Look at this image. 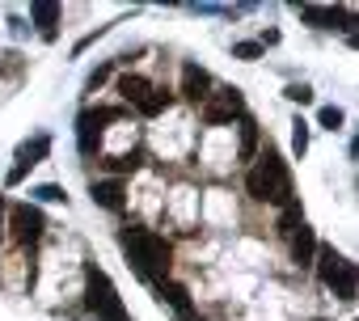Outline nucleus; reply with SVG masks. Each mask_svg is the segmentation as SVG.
Here are the masks:
<instances>
[{
  "label": "nucleus",
  "mask_w": 359,
  "mask_h": 321,
  "mask_svg": "<svg viewBox=\"0 0 359 321\" xmlns=\"http://www.w3.org/2000/svg\"><path fill=\"white\" fill-rule=\"evenodd\" d=\"M317 275H321V283L338 296V300H355V262L351 258H342L334 245H317Z\"/></svg>",
  "instance_id": "20e7f679"
},
{
  "label": "nucleus",
  "mask_w": 359,
  "mask_h": 321,
  "mask_svg": "<svg viewBox=\"0 0 359 321\" xmlns=\"http://www.w3.org/2000/svg\"><path fill=\"white\" fill-rule=\"evenodd\" d=\"M47 152H51V139H47V135H39L34 144H26V148L18 152V165L9 170V186H18V182L26 178V170H34V165H39V160H43Z\"/></svg>",
  "instance_id": "9b49d317"
},
{
  "label": "nucleus",
  "mask_w": 359,
  "mask_h": 321,
  "mask_svg": "<svg viewBox=\"0 0 359 321\" xmlns=\"http://www.w3.org/2000/svg\"><path fill=\"white\" fill-rule=\"evenodd\" d=\"M0 233H5V195H0Z\"/></svg>",
  "instance_id": "a878e982"
},
{
  "label": "nucleus",
  "mask_w": 359,
  "mask_h": 321,
  "mask_svg": "<svg viewBox=\"0 0 359 321\" xmlns=\"http://www.w3.org/2000/svg\"><path fill=\"white\" fill-rule=\"evenodd\" d=\"M317 233L309 228V224H300L296 233H292V262L296 266H313V258H317Z\"/></svg>",
  "instance_id": "f8f14e48"
},
{
  "label": "nucleus",
  "mask_w": 359,
  "mask_h": 321,
  "mask_svg": "<svg viewBox=\"0 0 359 321\" xmlns=\"http://www.w3.org/2000/svg\"><path fill=\"white\" fill-rule=\"evenodd\" d=\"M237 156L241 160H254L258 156V123L250 114H241V144H237Z\"/></svg>",
  "instance_id": "dca6fc26"
},
{
  "label": "nucleus",
  "mask_w": 359,
  "mask_h": 321,
  "mask_svg": "<svg viewBox=\"0 0 359 321\" xmlns=\"http://www.w3.org/2000/svg\"><path fill=\"white\" fill-rule=\"evenodd\" d=\"M140 165V156H110V170L114 174H127V170H135Z\"/></svg>",
  "instance_id": "4be33fe9"
},
{
  "label": "nucleus",
  "mask_w": 359,
  "mask_h": 321,
  "mask_svg": "<svg viewBox=\"0 0 359 321\" xmlns=\"http://www.w3.org/2000/svg\"><path fill=\"white\" fill-rule=\"evenodd\" d=\"M85 304H89V313H97L102 321H127V308H123V300H118V287L110 283V275L102 271V266H85Z\"/></svg>",
  "instance_id": "7ed1b4c3"
},
{
  "label": "nucleus",
  "mask_w": 359,
  "mask_h": 321,
  "mask_svg": "<svg viewBox=\"0 0 359 321\" xmlns=\"http://www.w3.org/2000/svg\"><path fill=\"white\" fill-rule=\"evenodd\" d=\"M118 245H123L127 262L135 266V275L144 283L156 287L161 279H169V271H173V245L161 233H152V228H118Z\"/></svg>",
  "instance_id": "f257e3e1"
},
{
  "label": "nucleus",
  "mask_w": 359,
  "mask_h": 321,
  "mask_svg": "<svg viewBox=\"0 0 359 321\" xmlns=\"http://www.w3.org/2000/svg\"><path fill=\"white\" fill-rule=\"evenodd\" d=\"M114 118H123V110L118 106H89V110H81L76 114V144H81V152L85 156H93L97 152V139H102V127L106 123H114Z\"/></svg>",
  "instance_id": "423d86ee"
},
{
  "label": "nucleus",
  "mask_w": 359,
  "mask_h": 321,
  "mask_svg": "<svg viewBox=\"0 0 359 321\" xmlns=\"http://www.w3.org/2000/svg\"><path fill=\"white\" fill-rule=\"evenodd\" d=\"M241 114H245L241 89H220V93H212V97L203 102V123H212V127L233 123V118H241Z\"/></svg>",
  "instance_id": "0eeeda50"
},
{
  "label": "nucleus",
  "mask_w": 359,
  "mask_h": 321,
  "mask_svg": "<svg viewBox=\"0 0 359 321\" xmlns=\"http://www.w3.org/2000/svg\"><path fill=\"white\" fill-rule=\"evenodd\" d=\"M9 228H13V241L22 250H34L47 233V216L34 207V203H13L9 207Z\"/></svg>",
  "instance_id": "39448f33"
},
{
  "label": "nucleus",
  "mask_w": 359,
  "mask_h": 321,
  "mask_svg": "<svg viewBox=\"0 0 359 321\" xmlns=\"http://www.w3.org/2000/svg\"><path fill=\"white\" fill-rule=\"evenodd\" d=\"M34 195H39V199H43V203H64V199H68V195H64V191H60V186H39V191H34Z\"/></svg>",
  "instance_id": "b1692460"
},
{
  "label": "nucleus",
  "mask_w": 359,
  "mask_h": 321,
  "mask_svg": "<svg viewBox=\"0 0 359 321\" xmlns=\"http://www.w3.org/2000/svg\"><path fill=\"white\" fill-rule=\"evenodd\" d=\"M245 191L258 203H275V207H287L292 203V170H287V160L275 148H266L258 156V165L245 174Z\"/></svg>",
  "instance_id": "f03ea898"
},
{
  "label": "nucleus",
  "mask_w": 359,
  "mask_h": 321,
  "mask_svg": "<svg viewBox=\"0 0 359 321\" xmlns=\"http://www.w3.org/2000/svg\"><path fill=\"white\" fill-rule=\"evenodd\" d=\"M300 22H304V26H317V30H342V26H351L355 18H351L346 9H325V5H304V9H300Z\"/></svg>",
  "instance_id": "1a4fd4ad"
},
{
  "label": "nucleus",
  "mask_w": 359,
  "mask_h": 321,
  "mask_svg": "<svg viewBox=\"0 0 359 321\" xmlns=\"http://www.w3.org/2000/svg\"><path fill=\"white\" fill-rule=\"evenodd\" d=\"M118 93H123V102L140 106V102L152 93V81H144V76H135V72H123V76H118Z\"/></svg>",
  "instance_id": "2eb2a0df"
},
{
  "label": "nucleus",
  "mask_w": 359,
  "mask_h": 321,
  "mask_svg": "<svg viewBox=\"0 0 359 321\" xmlns=\"http://www.w3.org/2000/svg\"><path fill=\"white\" fill-rule=\"evenodd\" d=\"M169 102H173V97H169V93H165V89H156V85H152V93H148V97H144V102H140V106H135V110H140V114H144V118H152V114H161V110H165V106H169Z\"/></svg>",
  "instance_id": "a211bd4d"
},
{
  "label": "nucleus",
  "mask_w": 359,
  "mask_h": 321,
  "mask_svg": "<svg viewBox=\"0 0 359 321\" xmlns=\"http://www.w3.org/2000/svg\"><path fill=\"white\" fill-rule=\"evenodd\" d=\"M156 296H161L165 304H173V313H177V317H191V313H195L191 292H187L182 283H173V279H161V283H156Z\"/></svg>",
  "instance_id": "ddd939ff"
},
{
  "label": "nucleus",
  "mask_w": 359,
  "mask_h": 321,
  "mask_svg": "<svg viewBox=\"0 0 359 321\" xmlns=\"http://www.w3.org/2000/svg\"><path fill=\"white\" fill-rule=\"evenodd\" d=\"M30 18H34L39 34L51 43V39H55V26H60V5H55V0H34V5H30Z\"/></svg>",
  "instance_id": "4468645a"
},
{
  "label": "nucleus",
  "mask_w": 359,
  "mask_h": 321,
  "mask_svg": "<svg viewBox=\"0 0 359 321\" xmlns=\"http://www.w3.org/2000/svg\"><path fill=\"white\" fill-rule=\"evenodd\" d=\"M110 68H114V64H106V68H97V72H93V76H89V85H85V89H97V85H102V81H106V76H110Z\"/></svg>",
  "instance_id": "393cba45"
},
{
  "label": "nucleus",
  "mask_w": 359,
  "mask_h": 321,
  "mask_svg": "<svg viewBox=\"0 0 359 321\" xmlns=\"http://www.w3.org/2000/svg\"><path fill=\"white\" fill-rule=\"evenodd\" d=\"M89 195H93V203H97V207H106V212H123V207H127V186H123V178L93 182V186H89Z\"/></svg>",
  "instance_id": "9d476101"
},
{
  "label": "nucleus",
  "mask_w": 359,
  "mask_h": 321,
  "mask_svg": "<svg viewBox=\"0 0 359 321\" xmlns=\"http://www.w3.org/2000/svg\"><path fill=\"white\" fill-rule=\"evenodd\" d=\"M292 148H296V156L309 152V127H304V123H296V131H292Z\"/></svg>",
  "instance_id": "aec40b11"
},
{
  "label": "nucleus",
  "mask_w": 359,
  "mask_h": 321,
  "mask_svg": "<svg viewBox=\"0 0 359 321\" xmlns=\"http://www.w3.org/2000/svg\"><path fill=\"white\" fill-rule=\"evenodd\" d=\"M233 55H237V60H258V55H262V43H237Z\"/></svg>",
  "instance_id": "412c9836"
},
{
  "label": "nucleus",
  "mask_w": 359,
  "mask_h": 321,
  "mask_svg": "<svg viewBox=\"0 0 359 321\" xmlns=\"http://www.w3.org/2000/svg\"><path fill=\"white\" fill-rule=\"evenodd\" d=\"M317 123H321L325 131H338V127H342V110H338V106H321V110H317Z\"/></svg>",
  "instance_id": "6ab92c4d"
},
{
  "label": "nucleus",
  "mask_w": 359,
  "mask_h": 321,
  "mask_svg": "<svg viewBox=\"0 0 359 321\" xmlns=\"http://www.w3.org/2000/svg\"><path fill=\"white\" fill-rule=\"evenodd\" d=\"M287 97L300 102V106H309V102H313V89H309V85H287Z\"/></svg>",
  "instance_id": "5701e85b"
},
{
  "label": "nucleus",
  "mask_w": 359,
  "mask_h": 321,
  "mask_svg": "<svg viewBox=\"0 0 359 321\" xmlns=\"http://www.w3.org/2000/svg\"><path fill=\"white\" fill-rule=\"evenodd\" d=\"M182 97L191 106H203L212 97V72L199 68V64H182Z\"/></svg>",
  "instance_id": "6e6552de"
},
{
  "label": "nucleus",
  "mask_w": 359,
  "mask_h": 321,
  "mask_svg": "<svg viewBox=\"0 0 359 321\" xmlns=\"http://www.w3.org/2000/svg\"><path fill=\"white\" fill-rule=\"evenodd\" d=\"M300 224H304V216H300V203L292 199V203L279 212V237H283V241H292V233H296Z\"/></svg>",
  "instance_id": "f3484780"
}]
</instances>
